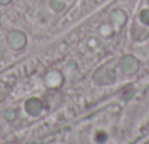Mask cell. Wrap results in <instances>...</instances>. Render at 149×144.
Wrapping results in <instances>:
<instances>
[{"instance_id":"obj_6","label":"cell","mask_w":149,"mask_h":144,"mask_svg":"<svg viewBox=\"0 0 149 144\" xmlns=\"http://www.w3.org/2000/svg\"><path fill=\"white\" fill-rule=\"evenodd\" d=\"M139 19H140L142 24L149 25V9H143V11L139 13Z\"/></svg>"},{"instance_id":"obj_4","label":"cell","mask_w":149,"mask_h":144,"mask_svg":"<svg viewBox=\"0 0 149 144\" xmlns=\"http://www.w3.org/2000/svg\"><path fill=\"white\" fill-rule=\"evenodd\" d=\"M111 19H113L114 24H117V25H123L124 21H126V15H124V12H121V11H116V12L113 13Z\"/></svg>"},{"instance_id":"obj_2","label":"cell","mask_w":149,"mask_h":144,"mask_svg":"<svg viewBox=\"0 0 149 144\" xmlns=\"http://www.w3.org/2000/svg\"><path fill=\"white\" fill-rule=\"evenodd\" d=\"M120 68L123 69V72H126V74H134L139 68V62L133 56H124L120 60Z\"/></svg>"},{"instance_id":"obj_7","label":"cell","mask_w":149,"mask_h":144,"mask_svg":"<svg viewBox=\"0 0 149 144\" xmlns=\"http://www.w3.org/2000/svg\"><path fill=\"white\" fill-rule=\"evenodd\" d=\"M10 0H0V5H8Z\"/></svg>"},{"instance_id":"obj_3","label":"cell","mask_w":149,"mask_h":144,"mask_svg":"<svg viewBox=\"0 0 149 144\" xmlns=\"http://www.w3.org/2000/svg\"><path fill=\"white\" fill-rule=\"evenodd\" d=\"M25 107H26V110L31 115H38L41 112V109H42V103L38 99H31V100H28V103H26Z\"/></svg>"},{"instance_id":"obj_1","label":"cell","mask_w":149,"mask_h":144,"mask_svg":"<svg viewBox=\"0 0 149 144\" xmlns=\"http://www.w3.org/2000/svg\"><path fill=\"white\" fill-rule=\"evenodd\" d=\"M8 43L13 49H22L26 44V37L21 31H12L9 34V37H8Z\"/></svg>"},{"instance_id":"obj_5","label":"cell","mask_w":149,"mask_h":144,"mask_svg":"<svg viewBox=\"0 0 149 144\" xmlns=\"http://www.w3.org/2000/svg\"><path fill=\"white\" fill-rule=\"evenodd\" d=\"M50 5H51V8H53L56 12H60V11L64 9V2H63V0H51Z\"/></svg>"}]
</instances>
